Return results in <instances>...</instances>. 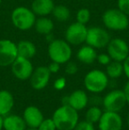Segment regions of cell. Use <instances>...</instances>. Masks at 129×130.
I'll list each match as a JSON object with an SVG mask.
<instances>
[{"label":"cell","instance_id":"cell-1","mask_svg":"<svg viewBox=\"0 0 129 130\" xmlns=\"http://www.w3.org/2000/svg\"><path fill=\"white\" fill-rule=\"evenodd\" d=\"M52 120L57 130H72L79 122V113L68 104H63L55 110Z\"/></svg>","mask_w":129,"mask_h":130},{"label":"cell","instance_id":"cell-2","mask_svg":"<svg viewBox=\"0 0 129 130\" xmlns=\"http://www.w3.org/2000/svg\"><path fill=\"white\" fill-rule=\"evenodd\" d=\"M103 23L109 30L123 31L129 26L128 16L119 8H110L106 10L103 14Z\"/></svg>","mask_w":129,"mask_h":130},{"label":"cell","instance_id":"cell-3","mask_svg":"<svg viewBox=\"0 0 129 130\" xmlns=\"http://www.w3.org/2000/svg\"><path fill=\"white\" fill-rule=\"evenodd\" d=\"M70 45L65 40L55 39L50 42L48 46V55L50 60L57 63L66 64L72 58V51Z\"/></svg>","mask_w":129,"mask_h":130},{"label":"cell","instance_id":"cell-4","mask_svg":"<svg viewBox=\"0 0 129 130\" xmlns=\"http://www.w3.org/2000/svg\"><path fill=\"white\" fill-rule=\"evenodd\" d=\"M11 20L16 28L21 31H27L34 26L36 15L28 7L18 6L12 11Z\"/></svg>","mask_w":129,"mask_h":130},{"label":"cell","instance_id":"cell-5","mask_svg":"<svg viewBox=\"0 0 129 130\" xmlns=\"http://www.w3.org/2000/svg\"><path fill=\"white\" fill-rule=\"evenodd\" d=\"M83 82L87 90L97 94L106 89L109 83V77L106 73L98 69H94L85 75Z\"/></svg>","mask_w":129,"mask_h":130},{"label":"cell","instance_id":"cell-6","mask_svg":"<svg viewBox=\"0 0 129 130\" xmlns=\"http://www.w3.org/2000/svg\"><path fill=\"white\" fill-rule=\"evenodd\" d=\"M110 36L106 29L100 27H91L88 28L86 43L95 49H102L107 47Z\"/></svg>","mask_w":129,"mask_h":130},{"label":"cell","instance_id":"cell-7","mask_svg":"<svg viewBox=\"0 0 129 130\" xmlns=\"http://www.w3.org/2000/svg\"><path fill=\"white\" fill-rule=\"evenodd\" d=\"M126 103L125 93L121 89H114L105 95L103 100V105L105 111L119 112L120 111Z\"/></svg>","mask_w":129,"mask_h":130},{"label":"cell","instance_id":"cell-8","mask_svg":"<svg viewBox=\"0 0 129 130\" xmlns=\"http://www.w3.org/2000/svg\"><path fill=\"white\" fill-rule=\"evenodd\" d=\"M87 34H88V27L86 25L79 22H73L65 30V41L70 45H81L86 43Z\"/></svg>","mask_w":129,"mask_h":130},{"label":"cell","instance_id":"cell-9","mask_svg":"<svg viewBox=\"0 0 129 130\" xmlns=\"http://www.w3.org/2000/svg\"><path fill=\"white\" fill-rule=\"evenodd\" d=\"M17 58V43L8 39L0 40V67H9Z\"/></svg>","mask_w":129,"mask_h":130},{"label":"cell","instance_id":"cell-10","mask_svg":"<svg viewBox=\"0 0 129 130\" xmlns=\"http://www.w3.org/2000/svg\"><path fill=\"white\" fill-rule=\"evenodd\" d=\"M107 53L112 60L123 62L129 55V46L121 38L110 39L107 45Z\"/></svg>","mask_w":129,"mask_h":130},{"label":"cell","instance_id":"cell-11","mask_svg":"<svg viewBox=\"0 0 129 130\" xmlns=\"http://www.w3.org/2000/svg\"><path fill=\"white\" fill-rule=\"evenodd\" d=\"M11 70L15 78L21 80H29L34 71V67L30 59L19 57L11 65Z\"/></svg>","mask_w":129,"mask_h":130},{"label":"cell","instance_id":"cell-12","mask_svg":"<svg viewBox=\"0 0 129 130\" xmlns=\"http://www.w3.org/2000/svg\"><path fill=\"white\" fill-rule=\"evenodd\" d=\"M123 126L122 118L119 112L105 111L98 121L99 130H121Z\"/></svg>","mask_w":129,"mask_h":130},{"label":"cell","instance_id":"cell-13","mask_svg":"<svg viewBox=\"0 0 129 130\" xmlns=\"http://www.w3.org/2000/svg\"><path fill=\"white\" fill-rule=\"evenodd\" d=\"M50 74H51L47 67L41 66L36 67L35 69H34L32 75L29 78L31 87L35 90L43 89L50 82Z\"/></svg>","mask_w":129,"mask_h":130},{"label":"cell","instance_id":"cell-14","mask_svg":"<svg viewBox=\"0 0 129 130\" xmlns=\"http://www.w3.org/2000/svg\"><path fill=\"white\" fill-rule=\"evenodd\" d=\"M22 117L26 122L27 127H31V128H37L42 123V121L44 120L42 111L38 107L34 105L28 106L24 110Z\"/></svg>","mask_w":129,"mask_h":130},{"label":"cell","instance_id":"cell-15","mask_svg":"<svg viewBox=\"0 0 129 130\" xmlns=\"http://www.w3.org/2000/svg\"><path fill=\"white\" fill-rule=\"evenodd\" d=\"M88 103V96L84 90L77 89L72 92L66 98V102L64 104H68L76 111L83 110Z\"/></svg>","mask_w":129,"mask_h":130},{"label":"cell","instance_id":"cell-16","mask_svg":"<svg viewBox=\"0 0 129 130\" xmlns=\"http://www.w3.org/2000/svg\"><path fill=\"white\" fill-rule=\"evenodd\" d=\"M55 4L53 0H34L31 5V10L38 17L48 16L52 13Z\"/></svg>","mask_w":129,"mask_h":130},{"label":"cell","instance_id":"cell-17","mask_svg":"<svg viewBox=\"0 0 129 130\" xmlns=\"http://www.w3.org/2000/svg\"><path fill=\"white\" fill-rule=\"evenodd\" d=\"M27 124L23 117L16 114H7L3 117V129L25 130Z\"/></svg>","mask_w":129,"mask_h":130},{"label":"cell","instance_id":"cell-18","mask_svg":"<svg viewBox=\"0 0 129 130\" xmlns=\"http://www.w3.org/2000/svg\"><path fill=\"white\" fill-rule=\"evenodd\" d=\"M76 57L80 62L86 64V65H90L97 60V53L95 48L88 44H86L80 48L76 54Z\"/></svg>","mask_w":129,"mask_h":130},{"label":"cell","instance_id":"cell-19","mask_svg":"<svg viewBox=\"0 0 129 130\" xmlns=\"http://www.w3.org/2000/svg\"><path fill=\"white\" fill-rule=\"evenodd\" d=\"M14 106V98L8 90H0V116L9 114Z\"/></svg>","mask_w":129,"mask_h":130},{"label":"cell","instance_id":"cell-20","mask_svg":"<svg viewBox=\"0 0 129 130\" xmlns=\"http://www.w3.org/2000/svg\"><path fill=\"white\" fill-rule=\"evenodd\" d=\"M17 52L19 57L31 59L36 54V47L31 41L22 40L17 43Z\"/></svg>","mask_w":129,"mask_h":130},{"label":"cell","instance_id":"cell-21","mask_svg":"<svg viewBox=\"0 0 129 130\" xmlns=\"http://www.w3.org/2000/svg\"><path fill=\"white\" fill-rule=\"evenodd\" d=\"M34 27L38 34L48 36L51 34V32L53 31L54 23L50 18H48L47 16H43L36 19Z\"/></svg>","mask_w":129,"mask_h":130},{"label":"cell","instance_id":"cell-22","mask_svg":"<svg viewBox=\"0 0 129 130\" xmlns=\"http://www.w3.org/2000/svg\"><path fill=\"white\" fill-rule=\"evenodd\" d=\"M105 73H106L107 76L109 78H112V79L119 78L122 75L123 73H124L122 62L112 60L106 66V72Z\"/></svg>","mask_w":129,"mask_h":130},{"label":"cell","instance_id":"cell-23","mask_svg":"<svg viewBox=\"0 0 129 130\" xmlns=\"http://www.w3.org/2000/svg\"><path fill=\"white\" fill-rule=\"evenodd\" d=\"M52 15L58 21L64 22L70 18V10L68 7L64 5H55L53 11H52Z\"/></svg>","mask_w":129,"mask_h":130},{"label":"cell","instance_id":"cell-24","mask_svg":"<svg viewBox=\"0 0 129 130\" xmlns=\"http://www.w3.org/2000/svg\"><path fill=\"white\" fill-rule=\"evenodd\" d=\"M103 114V111L97 106H92V107L88 108V111H86V114H85V118L86 120L91 122V123L95 124L98 123L100 118L102 117Z\"/></svg>","mask_w":129,"mask_h":130},{"label":"cell","instance_id":"cell-25","mask_svg":"<svg viewBox=\"0 0 129 130\" xmlns=\"http://www.w3.org/2000/svg\"><path fill=\"white\" fill-rule=\"evenodd\" d=\"M90 20V12L87 8H81L76 12V21L86 25Z\"/></svg>","mask_w":129,"mask_h":130},{"label":"cell","instance_id":"cell-26","mask_svg":"<svg viewBox=\"0 0 129 130\" xmlns=\"http://www.w3.org/2000/svg\"><path fill=\"white\" fill-rule=\"evenodd\" d=\"M37 130H57L56 125L52 118L44 119L37 127Z\"/></svg>","mask_w":129,"mask_h":130},{"label":"cell","instance_id":"cell-27","mask_svg":"<svg viewBox=\"0 0 129 130\" xmlns=\"http://www.w3.org/2000/svg\"><path fill=\"white\" fill-rule=\"evenodd\" d=\"M72 130H95V127H94L93 123L85 120L78 122L77 125L74 127Z\"/></svg>","mask_w":129,"mask_h":130},{"label":"cell","instance_id":"cell-28","mask_svg":"<svg viewBox=\"0 0 129 130\" xmlns=\"http://www.w3.org/2000/svg\"><path fill=\"white\" fill-rule=\"evenodd\" d=\"M78 72V66L75 62L68 61L65 67V73L68 75H74Z\"/></svg>","mask_w":129,"mask_h":130},{"label":"cell","instance_id":"cell-29","mask_svg":"<svg viewBox=\"0 0 129 130\" xmlns=\"http://www.w3.org/2000/svg\"><path fill=\"white\" fill-rule=\"evenodd\" d=\"M118 8L129 16V0H118Z\"/></svg>","mask_w":129,"mask_h":130},{"label":"cell","instance_id":"cell-30","mask_svg":"<svg viewBox=\"0 0 129 130\" xmlns=\"http://www.w3.org/2000/svg\"><path fill=\"white\" fill-rule=\"evenodd\" d=\"M97 60L98 61V63L101 64L103 66H107L110 61H112V58L109 56L108 53H101V54L97 55Z\"/></svg>","mask_w":129,"mask_h":130},{"label":"cell","instance_id":"cell-31","mask_svg":"<svg viewBox=\"0 0 129 130\" xmlns=\"http://www.w3.org/2000/svg\"><path fill=\"white\" fill-rule=\"evenodd\" d=\"M65 86H66V80H65V77H59L56 79L53 84L54 89H57V90H62Z\"/></svg>","mask_w":129,"mask_h":130},{"label":"cell","instance_id":"cell-32","mask_svg":"<svg viewBox=\"0 0 129 130\" xmlns=\"http://www.w3.org/2000/svg\"><path fill=\"white\" fill-rule=\"evenodd\" d=\"M47 67H48L50 74H56V73L59 72V69H60V64L57 63V62L51 61L48 66H47Z\"/></svg>","mask_w":129,"mask_h":130},{"label":"cell","instance_id":"cell-33","mask_svg":"<svg viewBox=\"0 0 129 130\" xmlns=\"http://www.w3.org/2000/svg\"><path fill=\"white\" fill-rule=\"evenodd\" d=\"M123 64V70H124V74L129 79V55L127 58L122 62Z\"/></svg>","mask_w":129,"mask_h":130},{"label":"cell","instance_id":"cell-34","mask_svg":"<svg viewBox=\"0 0 129 130\" xmlns=\"http://www.w3.org/2000/svg\"><path fill=\"white\" fill-rule=\"evenodd\" d=\"M125 93V96H126V103L129 104V80L126 82V84L125 85V88L123 89Z\"/></svg>","mask_w":129,"mask_h":130},{"label":"cell","instance_id":"cell-35","mask_svg":"<svg viewBox=\"0 0 129 130\" xmlns=\"http://www.w3.org/2000/svg\"><path fill=\"white\" fill-rule=\"evenodd\" d=\"M0 130H3V117L0 116Z\"/></svg>","mask_w":129,"mask_h":130},{"label":"cell","instance_id":"cell-36","mask_svg":"<svg viewBox=\"0 0 129 130\" xmlns=\"http://www.w3.org/2000/svg\"><path fill=\"white\" fill-rule=\"evenodd\" d=\"M25 130H37V128H31V127H28V128H26Z\"/></svg>","mask_w":129,"mask_h":130},{"label":"cell","instance_id":"cell-37","mask_svg":"<svg viewBox=\"0 0 129 130\" xmlns=\"http://www.w3.org/2000/svg\"><path fill=\"white\" fill-rule=\"evenodd\" d=\"M127 126H128V128H129V113L127 115Z\"/></svg>","mask_w":129,"mask_h":130},{"label":"cell","instance_id":"cell-38","mask_svg":"<svg viewBox=\"0 0 129 130\" xmlns=\"http://www.w3.org/2000/svg\"><path fill=\"white\" fill-rule=\"evenodd\" d=\"M1 4H2V0H0V5H1Z\"/></svg>","mask_w":129,"mask_h":130}]
</instances>
